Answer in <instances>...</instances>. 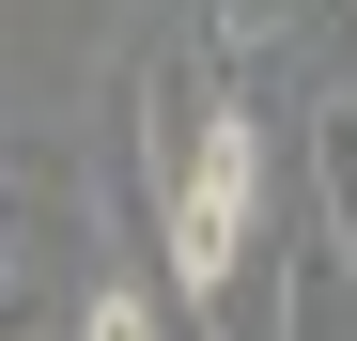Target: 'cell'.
<instances>
[{
  "label": "cell",
  "instance_id": "cell-1",
  "mask_svg": "<svg viewBox=\"0 0 357 341\" xmlns=\"http://www.w3.org/2000/svg\"><path fill=\"white\" fill-rule=\"evenodd\" d=\"M155 248H171V295H187L218 341H280L249 310V248H264V125L233 93L187 109V140L155 155Z\"/></svg>",
  "mask_w": 357,
  "mask_h": 341
},
{
  "label": "cell",
  "instance_id": "cell-3",
  "mask_svg": "<svg viewBox=\"0 0 357 341\" xmlns=\"http://www.w3.org/2000/svg\"><path fill=\"white\" fill-rule=\"evenodd\" d=\"M78 341H171V326H155V295H125V279H109V295L78 310Z\"/></svg>",
  "mask_w": 357,
  "mask_h": 341
},
{
  "label": "cell",
  "instance_id": "cell-2",
  "mask_svg": "<svg viewBox=\"0 0 357 341\" xmlns=\"http://www.w3.org/2000/svg\"><path fill=\"white\" fill-rule=\"evenodd\" d=\"M311 217H326L342 264H357V93H326V109H311Z\"/></svg>",
  "mask_w": 357,
  "mask_h": 341
}]
</instances>
